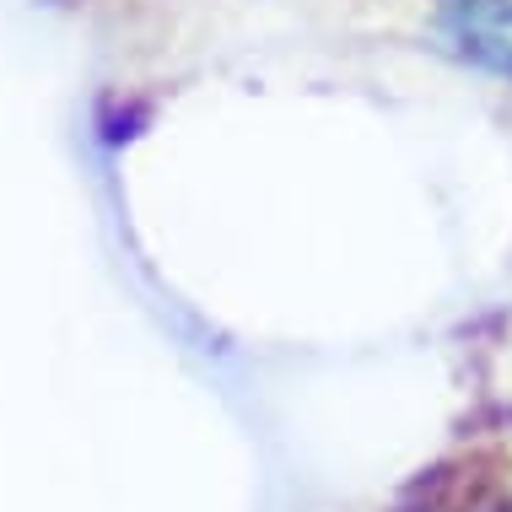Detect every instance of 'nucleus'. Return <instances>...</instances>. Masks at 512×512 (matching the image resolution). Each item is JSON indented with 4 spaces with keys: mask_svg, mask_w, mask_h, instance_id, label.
I'll return each instance as SVG.
<instances>
[{
    "mask_svg": "<svg viewBox=\"0 0 512 512\" xmlns=\"http://www.w3.org/2000/svg\"><path fill=\"white\" fill-rule=\"evenodd\" d=\"M442 54L496 81H512V0H453L432 22Z\"/></svg>",
    "mask_w": 512,
    "mask_h": 512,
    "instance_id": "1",
    "label": "nucleus"
}]
</instances>
